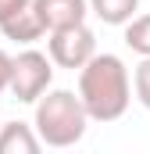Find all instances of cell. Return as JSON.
<instances>
[{"label": "cell", "mask_w": 150, "mask_h": 154, "mask_svg": "<svg viewBox=\"0 0 150 154\" xmlns=\"http://www.w3.org/2000/svg\"><path fill=\"white\" fill-rule=\"evenodd\" d=\"M79 100L93 122H114L129 111L132 79L118 54H93L79 68Z\"/></svg>", "instance_id": "1"}, {"label": "cell", "mask_w": 150, "mask_h": 154, "mask_svg": "<svg viewBox=\"0 0 150 154\" xmlns=\"http://www.w3.org/2000/svg\"><path fill=\"white\" fill-rule=\"evenodd\" d=\"M86 4L104 25H125L140 11V0H86Z\"/></svg>", "instance_id": "8"}, {"label": "cell", "mask_w": 150, "mask_h": 154, "mask_svg": "<svg viewBox=\"0 0 150 154\" xmlns=\"http://www.w3.org/2000/svg\"><path fill=\"white\" fill-rule=\"evenodd\" d=\"M43 143H39L36 129L25 125V122H7L0 125V154H36Z\"/></svg>", "instance_id": "7"}, {"label": "cell", "mask_w": 150, "mask_h": 154, "mask_svg": "<svg viewBox=\"0 0 150 154\" xmlns=\"http://www.w3.org/2000/svg\"><path fill=\"white\" fill-rule=\"evenodd\" d=\"M0 32L7 39H14V43H36V39L46 36V29H43V22H39V14L32 11V4L25 7V11H18V14H11L7 22H0Z\"/></svg>", "instance_id": "6"}, {"label": "cell", "mask_w": 150, "mask_h": 154, "mask_svg": "<svg viewBox=\"0 0 150 154\" xmlns=\"http://www.w3.org/2000/svg\"><path fill=\"white\" fill-rule=\"evenodd\" d=\"M132 90H136V100L150 111V57H143L132 72Z\"/></svg>", "instance_id": "10"}, {"label": "cell", "mask_w": 150, "mask_h": 154, "mask_svg": "<svg viewBox=\"0 0 150 154\" xmlns=\"http://www.w3.org/2000/svg\"><path fill=\"white\" fill-rule=\"evenodd\" d=\"M97 54V36L86 22L79 25H64V29H54L46 32V57L57 65V68H82L89 57Z\"/></svg>", "instance_id": "4"}, {"label": "cell", "mask_w": 150, "mask_h": 154, "mask_svg": "<svg viewBox=\"0 0 150 154\" xmlns=\"http://www.w3.org/2000/svg\"><path fill=\"white\" fill-rule=\"evenodd\" d=\"M86 125H89V115L79 100V93L72 90H46L36 100V129L39 143L46 147H75L82 136H86Z\"/></svg>", "instance_id": "2"}, {"label": "cell", "mask_w": 150, "mask_h": 154, "mask_svg": "<svg viewBox=\"0 0 150 154\" xmlns=\"http://www.w3.org/2000/svg\"><path fill=\"white\" fill-rule=\"evenodd\" d=\"M32 0H0V22H7L11 14H18V11H25Z\"/></svg>", "instance_id": "11"}, {"label": "cell", "mask_w": 150, "mask_h": 154, "mask_svg": "<svg viewBox=\"0 0 150 154\" xmlns=\"http://www.w3.org/2000/svg\"><path fill=\"white\" fill-rule=\"evenodd\" d=\"M7 79H11V57L0 50V93L7 90Z\"/></svg>", "instance_id": "12"}, {"label": "cell", "mask_w": 150, "mask_h": 154, "mask_svg": "<svg viewBox=\"0 0 150 154\" xmlns=\"http://www.w3.org/2000/svg\"><path fill=\"white\" fill-rule=\"evenodd\" d=\"M125 47L140 57H150V14H132L125 22Z\"/></svg>", "instance_id": "9"}, {"label": "cell", "mask_w": 150, "mask_h": 154, "mask_svg": "<svg viewBox=\"0 0 150 154\" xmlns=\"http://www.w3.org/2000/svg\"><path fill=\"white\" fill-rule=\"evenodd\" d=\"M32 11L39 14L43 29L54 32V29H64V25L86 22L89 4H86V0H32Z\"/></svg>", "instance_id": "5"}, {"label": "cell", "mask_w": 150, "mask_h": 154, "mask_svg": "<svg viewBox=\"0 0 150 154\" xmlns=\"http://www.w3.org/2000/svg\"><path fill=\"white\" fill-rule=\"evenodd\" d=\"M54 82V61L43 50H22L18 57H11V79L7 90L22 100V104H36L39 97L50 90Z\"/></svg>", "instance_id": "3"}]
</instances>
